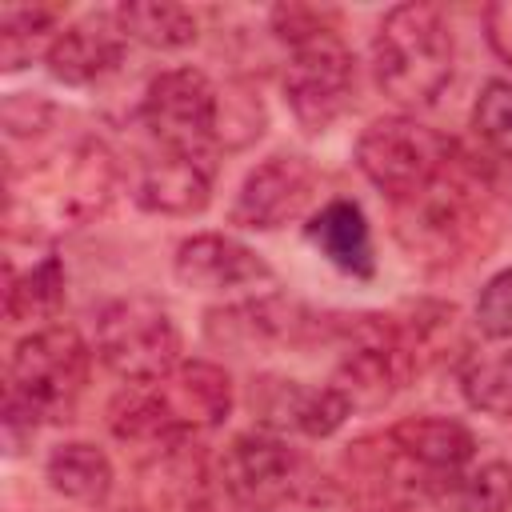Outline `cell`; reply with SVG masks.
I'll use <instances>...</instances> for the list:
<instances>
[{
    "instance_id": "obj_20",
    "label": "cell",
    "mask_w": 512,
    "mask_h": 512,
    "mask_svg": "<svg viewBox=\"0 0 512 512\" xmlns=\"http://www.w3.org/2000/svg\"><path fill=\"white\" fill-rule=\"evenodd\" d=\"M112 20L124 32V40H136V44L160 48V52L188 48L200 36L196 16L172 0H128V4L112 8Z\"/></svg>"
},
{
    "instance_id": "obj_21",
    "label": "cell",
    "mask_w": 512,
    "mask_h": 512,
    "mask_svg": "<svg viewBox=\"0 0 512 512\" xmlns=\"http://www.w3.org/2000/svg\"><path fill=\"white\" fill-rule=\"evenodd\" d=\"M428 500L444 512H508L512 508V468L504 460H472L464 472L440 480Z\"/></svg>"
},
{
    "instance_id": "obj_24",
    "label": "cell",
    "mask_w": 512,
    "mask_h": 512,
    "mask_svg": "<svg viewBox=\"0 0 512 512\" xmlns=\"http://www.w3.org/2000/svg\"><path fill=\"white\" fill-rule=\"evenodd\" d=\"M56 8L48 4H4L0 8V64L16 72L32 64V56L56 40Z\"/></svg>"
},
{
    "instance_id": "obj_2",
    "label": "cell",
    "mask_w": 512,
    "mask_h": 512,
    "mask_svg": "<svg viewBox=\"0 0 512 512\" xmlns=\"http://www.w3.org/2000/svg\"><path fill=\"white\" fill-rule=\"evenodd\" d=\"M232 412V380L212 360H180L168 376L128 384L108 404V428L124 444L176 452Z\"/></svg>"
},
{
    "instance_id": "obj_8",
    "label": "cell",
    "mask_w": 512,
    "mask_h": 512,
    "mask_svg": "<svg viewBox=\"0 0 512 512\" xmlns=\"http://www.w3.org/2000/svg\"><path fill=\"white\" fill-rule=\"evenodd\" d=\"M140 120L156 136L164 152H192L216 156L220 152V120H224V92L208 80V72L184 64L152 76Z\"/></svg>"
},
{
    "instance_id": "obj_23",
    "label": "cell",
    "mask_w": 512,
    "mask_h": 512,
    "mask_svg": "<svg viewBox=\"0 0 512 512\" xmlns=\"http://www.w3.org/2000/svg\"><path fill=\"white\" fill-rule=\"evenodd\" d=\"M64 308V264L60 256H40L28 272L8 276V300L4 312L12 324H32V320H56Z\"/></svg>"
},
{
    "instance_id": "obj_10",
    "label": "cell",
    "mask_w": 512,
    "mask_h": 512,
    "mask_svg": "<svg viewBox=\"0 0 512 512\" xmlns=\"http://www.w3.org/2000/svg\"><path fill=\"white\" fill-rule=\"evenodd\" d=\"M40 192L36 196H8V204L28 200V220L32 212L48 216L52 228H80L96 220L112 196H116V160L100 140H80L56 164L40 168Z\"/></svg>"
},
{
    "instance_id": "obj_27",
    "label": "cell",
    "mask_w": 512,
    "mask_h": 512,
    "mask_svg": "<svg viewBox=\"0 0 512 512\" xmlns=\"http://www.w3.org/2000/svg\"><path fill=\"white\" fill-rule=\"evenodd\" d=\"M52 120V104L36 92H16L4 100V128L8 136H36Z\"/></svg>"
},
{
    "instance_id": "obj_12",
    "label": "cell",
    "mask_w": 512,
    "mask_h": 512,
    "mask_svg": "<svg viewBox=\"0 0 512 512\" xmlns=\"http://www.w3.org/2000/svg\"><path fill=\"white\" fill-rule=\"evenodd\" d=\"M312 196H316V168L308 164V156L272 152L244 176L232 200V224L248 232H272L304 216Z\"/></svg>"
},
{
    "instance_id": "obj_1",
    "label": "cell",
    "mask_w": 512,
    "mask_h": 512,
    "mask_svg": "<svg viewBox=\"0 0 512 512\" xmlns=\"http://www.w3.org/2000/svg\"><path fill=\"white\" fill-rule=\"evenodd\" d=\"M496 180L464 148L420 192L396 200V240L428 268H452L496 240Z\"/></svg>"
},
{
    "instance_id": "obj_4",
    "label": "cell",
    "mask_w": 512,
    "mask_h": 512,
    "mask_svg": "<svg viewBox=\"0 0 512 512\" xmlns=\"http://www.w3.org/2000/svg\"><path fill=\"white\" fill-rule=\"evenodd\" d=\"M456 68L452 24L436 4H396L372 36L376 88L400 108H428L448 88Z\"/></svg>"
},
{
    "instance_id": "obj_11",
    "label": "cell",
    "mask_w": 512,
    "mask_h": 512,
    "mask_svg": "<svg viewBox=\"0 0 512 512\" xmlns=\"http://www.w3.org/2000/svg\"><path fill=\"white\" fill-rule=\"evenodd\" d=\"M204 332L220 348L256 352V348H304L312 340H332V316H316L288 296H252L240 304L212 308Z\"/></svg>"
},
{
    "instance_id": "obj_28",
    "label": "cell",
    "mask_w": 512,
    "mask_h": 512,
    "mask_svg": "<svg viewBox=\"0 0 512 512\" xmlns=\"http://www.w3.org/2000/svg\"><path fill=\"white\" fill-rule=\"evenodd\" d=\"M484 36H488L492 52L504 64H512V0H500V4L484 8Z\"/></svg>"
},
{
    "instance_id": "obj_17",
    "label": "cell",
    "mask_w": 512,
    "mask_h": 512,
    "mask_svg": "<svg viewBox=\"0 0 512 512\" xmlns=\"http://www.w3.org/2000/svg\"><path fill=\"white\" fill-rule=\"evenodd\" d=\"M124 48H128V40L116 28L112 12H100V16H88V20L60 28L44 52V64L60 84L88 88V84H96L120 68Z\"/></svg>"
},
{
    "instance_id": "obj_13",
    "label": "cell",
    "mask_w": 512,
    "mask_h": 512,
    "mask_svg": "<svg viewBox=\"0 0 512 512\" xmlns=\"http://www.w3.org/2000/svg\"><path fill=\"white\" fill-rule=\"evenodd\" d=\"M252 412L268 432H300L324 440L352 416V404L332 380L304 384L292 376H260L252 380Z\"/></svg>"
},
{
    "instance_id": "obj_3",
    "label": "cell",
    "mask_w": 512,
    "mask_h": 512,
    "mask_svg": "<svg viewBox=\"0 0 512 512\" xmlns=\"http://www.w3.org/2000/svg\"><path fill=\"white\" fill-rule=\"evenodd\" d=\"M92 348L68 324H44L28 332L8 360L4 380V428L8 440L32 436L40 424L72 420L88 384Z\"/></svg>"
},
{
    "instance_id": "obj_25",
    "label": "cell",
    "mask_w": 512,
    "mask_h": 512,
    "mask_svg": "<svg viewBox=\"0 0 512 512\" xmlns=\"http://www.w3.org/2000/svg\"><path fill=\"white\" fill-rule=\"evenodd\" d=\"M472 320L488 340H508L512 344V268L488 276V284L476 296Z\"/></svg>"
},
{
    "instance_id": "obj_7",
    "label": "cell",
    "mask_w": 512,
    "mask_h": 512,
    "mask_svg": "<svg viewBox=\"0 0 512 512\" xmlns=\"http://www.w3.org/2000/svg\"><path fill=\"white\" fill-rule=\"evenodd\" d=\"M456 152L460 144L452 136L416 116H380L356 140V168L396 204L432 184L456 160Z\"/></svg>"
},
{
    "instance_id": "obj_6",
    "label": "cell",
    "mask_w": 512,
    "mask_h": 512,
    "mask_svg": "<svg viewBox=\"0 0 512 512\" xmlns=\"http://www.w3.org/2000/svg\"><path fill=\"white\" fill-rule=\"evenodd\" d=\"M92 348L108 372L128 384H148L180 364V328L152 296H116L96 308Z\"/></svg>"
},
{
    "instance_id": "obj_9",
    "label": "cell",
    "mask_w": 512,
    "mask_h": 512,
    "mask_svg": "<svg viewBox=\"0 0 512 512\" xmlns=\"http://www.w3.org/2000/svg\"><path fill=\"white\" fill-rule=\"evenodd\" d=\"M284 104L296 116L304 132L332 128L356 92V60L348 44L336 36V28H324L300 44H292V56L280 76Z\"/></svg>"
},
{
    "instance_id": "obj_14",
    "label": "cell",
    "mask_w": 512,
    "mask_h": 512,
    "mask_svg": "<svg viewBox=\"0 0 512 512\" xmlns=\"http://www.w3.org/2000/svg\"><path fill=\"white\" fill-rule=\"evenodd\" d=\"M388 448L408 464V472L420 480L424 496L464 472L472 460H476V436L468 424L452 420V416H408V420H396L388 432H384Z\"/></svg>"
},
{
    "instance_id": "obj_22",
    "label": "cell",
    "mask_w": 512,
    "mask_h": 512,
    "mask_svg": "<svg viewBox=\"0 0 512 512\" xmlns=\"http://www.w3.org/2000/svg\"><path fill=\"white\" fill-rule=\"evenodd\" d=\"M456 380L468 408L492 420H512V344L464 356Z\"/></svg>"
},
{
    "instance_id": "obj_5",
    "label": "cell",
    "mask_w": 512,
    "mask_h": 512,
    "mask_svg": "<svg viewBox=\"0 0 512 512\" xmlns=\"http://www.w3.org/2000/svg\"><path fill=\"white\" fill-rule=\"evenodd\" d=\"M216 476L240 512H300L328 492L320 468L280 432H240L216 460Z\"/></svg>"
},
{
    "instance_id": "obj_15",
    "label": "cell",
    "mask_w": 512,
    "mask_h": 512,
    "mask_svg": "<svg viewBox=\"0 0 512 512\" xmlns=\"http://www.w3.org/2000/svg\"><path fill=\"white\" fill-rule=\"evenodd\" d=\"M172 272L184 288H196V292H240V288L272 284L276 276L256 248L224 232H196L180 240L172 256Z\"/></svg>"
},
{
    "instance_id": "obj_26",
    "label": "cell",
    "mask_w": 512,
    "mask_h": 512,
    "mask_svg": "<svg viewBox=\"0 0 512 512\" xmlns=\"http://www.w3.org/2000/svg\"><path fill=\"white\" fill-rule=\"evenodd\" d=\"M472 128L484 140H512V84L488 80L472 108Z\"/></svg>"
},
{
    "instance_id": "obj_16",
    "label": "cell",
    "mask_w": 512,
    "mask_h": 512,
    "mask_svg": "<svg viewBox=\"0 0 512 512\" xmlns=\"http://www.w3.org/2000/svg\"><path fill=\"white\" fill-rule=\"evenodd\" d=\"M212 180H216V156L160 148V156H152L140 168L132 200L156 216H196L212 200Z\"/></svg>"
},
{
    "instance_id": "obj_19",
    "label": "cell",
    "mask_w": 512,
    "mask_h": 512,
    "mask_svg": "<svg viewBox=\"0 0 512 512\" xmlns=\"http://www.w3.org/2000/svg\"><path fill=\"white\" fill-rule=\"evenodd\" d=\"M44 480L52 484V492H60L64 500L76 504H104L112 492V460L104 448L88 444V440H68L56 444L44 460Z\"/></svg>"
},
{
    "instance_id": "obj_18",
    "label": "cell",
    "mask_w": 512,
    "mask_h": 512,
    "mask_svg": "<svg viewBox=\"0 0 512 512\" xmlns=\"http://www.w3.org/2000/svg\"><path fill=\"white\" fill-rule=\"evenodd\" d=\"M308 244L344 276L352 280H372L376 272V248H372V228L368 216L356 200H328L320 212H312V220L304 224Z\"/></svg>"
}]
</instances>
